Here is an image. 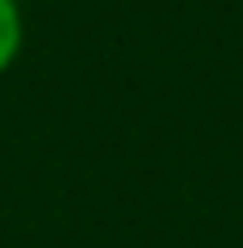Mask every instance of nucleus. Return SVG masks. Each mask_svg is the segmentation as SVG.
<instances>
[{"label": "nucleus", "mask_w": 243, "mask_h": 248, "mask_svg": "<svg viewBox=\"0 0 243 248\" xmlns=\"http://www.w3.org/2000/svg\"><path fill=\"white\" fill-rule=\"evenodd\" d=\"M22 39H26L22 4H17V0H0V78H4V74H9V65L17 61Z\"/></svg>", "instance_id": "obj_1"}, {"label": "nucleus", "mask_w": 243, "mask_h": 248, "mask_svg": "<svg viewBox=\"0 0 243 248\" xmlns=\"http://www.w3.org/2000/svg\"><path fill=\"white\" fill-rule=\"evenodd\" d=\"M17 4H26V0H17Z\"/></svg>", "instance_id": "obj_2"}]
</instances>
